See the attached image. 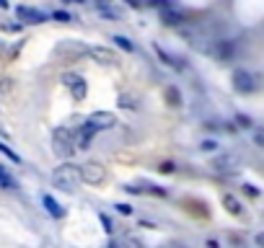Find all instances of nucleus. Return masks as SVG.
<instances>
[{"label":"nucleus","mask_w":264,"mask_h":248,"mask_svg":"<svg viewBox=\"0 0 264 248\" xmlns=\"http://www.w3.org/2000/svg\"><path fill=\"white\" fill-rule=\"evenodd\" d=\"M114 42L122 46V50H127V52H135V44H132L127 36H114Z\"/></svg>","instance_id":"nucleus-15"},{"label":"nucleus","mask_w":264,"mask_h":248,"mask_svg":"<svg viewBox=\"0 0 264 248\" xmlns=\"http://www.w3.org/2000/svg\"><path fill=\"white\" fill-rule=\"evenodd\" d=\"M88 54L96 62H104V65H114V62H117V54L112 50H106V46H91Z\"/></svg>","instance_id":"nucleus-8"},{"label":"nucleus","mask_w":264,"mask_h":248,"mask_svg":"<svg viewBox=\"0 0 264 248\" xmlns=\"http://www.w3.org/2000/svg\"><path fill=\"white\" fill-rule=\"evenodd\" d=\"M0 88H3V90H6V93H8V90H11V80H8V78H3V86H0Z\"/></svg>","instance_id":"nucleus-26"},{"label":"nucleus","mask_w":264,"mask_h":248,"mask_svg":"<svg viewBox=\"0 0 264 248\" xmlns=\"http://www.w3.org/2000/svg\"><path fill=\"white\" fill-rule=\"evenodd\" d=\"M81 181L93 184V186H101L106 181V166H101L99 160H88L81 166Z\"/></svg>","instance_id":"nucleus-2"},{"label":"nucleus","mask_w":264,"mask_h":248,"mask_svg":"<svg viewBox=\"0 0 264 248\" xmlns=\"http://www.w3.org/2000/svg\"><path fill=\"white\" fill-rule=\"evenodd\" d=\"M55 21H62V24H65V21H70V13H65V10H57V13H55Z\"/></svg>","instance_id":"nucleus-19"},{"label":"nucleus","mask_w":264,"mask_h":248,"mask_svg":"<svg viewBox=\"0 0 264 248\" xmlns=\"http://www.w3.org/2000/svg\"><path fill=\"white\" fill-rule=\"evenodd\" d=\"M52 181H55L57 189H62V192H73L75 186H78V181H81V168L73 166V163L60 166L55 174H52Z\"/></svg>","instance_id":"nucleus-1"},{"label":"nucleus","mask_w":264,"mask_h":248,"mask_svg":"<svg viewBox=\"0 0 264 248\" xmlns=\"http://www.w3.org/2000/svg\"><path fill=\"white\" fill-rule=\"evenodd\" d=\"M119 106H124V108H135V106H137V104H135V96H130V93L119 96Z\"/></svg>","instance_id":"nucleus-16"},{"label":"nucleus","mask_w":264,"mask_h":248,"mask_svg":"<svg viewBox=\"0 0 264 248\" xmlns=\"http://www.w3.org/2000/svg\"><path fill=\"white\" fill-rule=\"evenodd\" d=\"M101 222H104V228H106V232H112L114 228H112V220H109L106 214H101Z\"/></svg>","instance_id":"nucleus-20"},{"label":"nucleus","mask_w":264,"mask_h":248,"mask_svg":"<svg viewBox=\"0 0 264 248\" xmlns=\"http://www.w3.org/2000/svg\"><path fill=\"white\" fill-rule=\"evenodd\" d=\"M70 3H83V0H70Z\"/></svg>","instance_id":"nucleus-30"},{"label":"nucleus","mask_w":264,"mask_h":248,"mask_svg":"<svg viewBox=\"0 0 264 248\" xmlns=\"http://www.w3.org/2000/svg\"><path fill=\"white\" fill-rule=\"evenodd\" d=\"M236 122L241 124V127H251V119L248 116H236Z\"/></svg>","instance_id":"nucleus-21"},{"label":"nucleus","mask_w":264,"mask_h":248,"mask_svg":"<svg viewBox=\"0 0 264 248\" xmlns=\"http://www.w3.org/2000/svg\"><path fill=\"white\" fill-rule=\"evenodd\" d=\"M62 83H65L68 88H70V93H73V98H86V80L81 75H73V72H68V75H62Z\"/></svg>","instance_id":"nucleus-4"},{"label":"nucleus","mask_w":264,"mask_h":248,"mask_svg":"<svg viewBox=\"0 0 264 248\" xmlns=\"http://www.w3.org/2000/svg\"><path fill=\"white\" fill-rule=\"evenodd\" d=\"M0 152H3V155H8V158H11L13 163H19V160H21L19 155H16V152H13V150H11L8 145H3V142H0Z\"/></svg>","instance_id":"nucleus-17"},{"label":"nucleus","mask_w":264,"mask_h":248,"mask_svg":"<svg viewBox=\"0 0 264 248\" xmlns=\"http://www.w3.org/2000/svg\"><path fill=\"white\" fill-rule=\"evenodd\" d=\"M166 98H168L171 106H179V93H176L174 88H168V90H166Z\"/></svg>","instance_id":"nucleus-18"},{"label":"nucleus","mask_w":264,"mask_h":248,"mask_svg":"<svg viewBox=\"0 0 264 248\" xmlns=\"http://www.w3.org/2000/svg\"><path fill=\"white\" fill-rule=\"evenodd\" d=\"M99 130L93 127V124H83V127H78V132H75V137H73V142H75V148H88L91 145V140H93V134H96Z\"/></svg>","instance_id":"nucleus-7"},{"label":"nucleus","mask_w":264,"mask_h":248,"mask_svg":"<svg viewBox=\"0 0 264 248\" xmlns=\"http://www.w3.org/2000/svg\"><path fill=\"white\" fill-rule=\"evenodd\" d=\"M158 170H163V174H171V170H174V163H161Z\"/></svg>","instance_id":"nucleus-22"},{"label":"nucleus","mask_w":264,"mask_h":248,"mask_svg":"<svg viewBox=\"0 0 264 248\" xmlns=\"http://www.w3.org/2000/svg\"><path fill=\"white\" fill-rule=\"evenodd\" d=\"M42 202H44V207H47V212H50L52 217H62V214H65V210H62V204H57V202H55L52 196H44Z\"/></svg>","instance_id":"nucleus-11"},{"label":"nucleus","mask_w":264,"mask_h":248,"mask_svg":"<svg viewBox=\"0 0 264 248\" xmlns=\"http://www.w3.org/2000/svg\"><path fill=\"white\" fill-rule=\"evenodd\" d=\"M99 3H101V6H106V3H109V0H99Z\"/></svg>","instance_id":"nucleus-29"},{"label":"nucleus","mask_w":264,"mask_h":248,"mask_svg":"<svg viewBox=\"0 0 264 248\" xmlns=\"http://www.w3.org/2000/svg\"><path fill=\"white\" fill-rule=\"evenodd\" d=\"M117 210H119L122 214H130V212H132V207H130V204H117Z\"/></svg>","instance_id":"nucleus-24"},{"label":"nucleus","mask_w":264,"mask_h":248,"mask_svg":"<svg viewBox=\"0 0 264 248\" xmlns=\"http://www.w3.org/2000/svg\"><path fill=\"white\" fill-rule=\"evenodd\" d=\"M6 31H21V24H3Z\"/></svg>","instance_id":"nucleus-23"},{"label":"nucleus","mask_w":264,"mask_h":248,"mask_svg":"<svg viewBox=\"0 0 264 248\" xmlns=\"http://www.w3.org/2000/svg\"><path fill=\"white\" fill-rule=\"evenodd\" d=\"M127 3H130L132 8H140V3H143V0H127Z\"/></svg>","instance_id":"nucleus-27"},{"label":"nucleus","mask_w":264,"mask_h":248,"mask_svg":"<svg viewBox=\"0 0 264 248\" xmlns=\"http://www.w3.org/2000/svg\"><path fill=\"white\" fill-rule=\"evenodd\" d=\"M202 148H205V150H212L215 142H212V140H205V142H202Z\"/></svg>","instance_id":"nucleus-25"},{"label":"nucleus","mask_w":264,"mask_h":248,"mask_svg":"<svg viewBox=\"0 0 264 248\" xmlns=\"http://www.w3.org/2000/svg\"><path fill=\"white\" fill-rule=\"evenodd\" d=\"M233 88L238 93H251L256 86H254V75L246 72V70H236L233 72Z\"/></svg>","instance_id":"nucleus-5"},{"label":"nucleus","mask_w":264,"mask_h":248,"mask_svg":"<svg viewBox=\"0 0 264 248\" xmlns=\"http://www.w3.org/2000/svg\"><path fill=\"white\" fill-rule=\"evenodd\" d=\"M161 18H163L168 26H176V24H181V21H184V18H181V13H176V10H168V8L161 13Z\"/></svg>","instance_id":"nucleus-12"},{"label":"nucleus","mask_w":264,"mask_h":248,"mask_svg":"<svg viewBox=\"0 0 264 248\" xmlns=\"http://www.w3.org/2000/svg\"><path fill=\"white\" fill-rule=\"evenodd\" d=\"M0 8H8V0H0Z\"/></svg>","instance_id":"nucleus-28"},{"label":"nucleus","mask_w":264,"mask_h":248,"mask_svg":"<svg viewBox=\"0 0 264 248\" xmlns=\"http://www.w3.org/2000/svg\"><path fill=\"white\" fill-rule=\"evenodd\" d=\"M230 52H233L230 42H220V44H217V57H230Z\"/></svg>","instance_id":"nucleus-14"},{"label":"nucleus","mask_w":264,"mask_h":248,"mask_svg":"<svg viewBox=\"0 0 264 248\" xmlns=\"http://www.w3.org/2000/svg\"><path fill=\"white\" fill-rule=\"evenodd\" d=\"M73 150H75V142H73V134L65 130V127H60L57 132H55V152L57 155H73Z\"/></svg>","instance_id":"nucleus-3"},{"label":"nucleus","mask_w":264,"mask_h":248,"mask_svg":"<svg viewBox=\"0 0 264 248\" xmlns=\"http://www.w3.org/2000/svg\"><path fill=\"white\" fill-rule=\"evenodd\" d=\"M16 13H19V18H24V21H29V24H42V21H44V13H39V10H34V8H26V6H21Z\"/></svg>","instance_id":"nucleus-9"},{"label":"nucleus","mask_w":264,"mask_h":248,"mask_svg":"<svg viewBox=\"0 0 264 248\" xmlns=\"http://www.w3.org/2000/svg\"><path fill=\"white\" fill-rule=\"evenodd\" d=\"M223 204L228 207L230 214H241V212H243V210H241V202L233 196V194H223Z\"/></svg>","instance_id":"nucleus-10"},{"label":"nucleus","mask_w":264,"mask_h":248,"mask_svg":"<svg viewBox=\"0 0 264 248\" xmlns=\"http://www.w3.org/2000/svg\"><path fill=\"white\" fill-rule=\"evenodd\" d=\"M0 186H3V189H13V186H16V181L11 178V174L3 166H0Z\"/></svg>","instance_id":"nucleus-13"},{"label":"nucleus","mask_w":264,"mask_h":248,"mask_svg":"<svg viewBox=\"0 0 264 248\" xmlns=\"http://www.w3.org/2000/svg\"><path fill=\"white\" fill-rule=\"evenodd\" d=\"M88 124H93L96 130H109V127H114L117 124V116L112 112H93L88 116Z\"/></svg>","instance_id":"nucleus-6"}]
</instances>
